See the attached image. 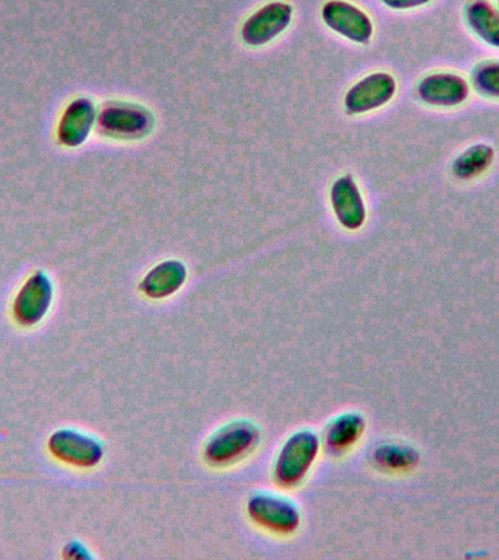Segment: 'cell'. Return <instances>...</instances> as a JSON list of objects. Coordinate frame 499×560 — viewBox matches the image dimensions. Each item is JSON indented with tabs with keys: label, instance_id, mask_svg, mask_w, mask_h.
<instances>
[{
	"label": "cell",
	"instance_id": "cell-1",
	"mask_svg": "<svg viewBox=\"0 0 499 560\" xmlns=\"http://www.w3.org/2000/svg\"><path fill=\"white\" fill-rule=\"evenodd\" d=\"M262 440V429L248 419L231 420L212 433L204 446V458L213 467H228L248 457Z\"/></svg>",
	"mask_w": 499,
	"mask_h": 560
},
{
	"label": "cell",
	"instance_id": "cell-2",
	"mask_svg": "<svg viewBox=\"0 0 499 560\" xmlns=\"http://www.w3.org/2000/svg\"><path fill=\"white\" fill-rule=\"evenodd\" d=\"M320 453V438L311 429L293 432L280 446L274 464V479L280 488L301 485Z\"/></svg>",
	"mask_w": 499,
	"mask_h": 560
},
{
	"label": "cell",
	"instance_id": "cell-3",
	"mask_svg": "<svg viewBox=\"0 0 499 560\" xmlns=\"http://www.w3.org/2000/svg\"><path fill=\"white\" fill-rule=\"evenodd\" d=\"M247 512L254 524L279 536H288L300 528V508L283 494L265 492V490L254 493L248 499Z\"/></svg>",
	"mask_w": 499,
	"mask_h": 560
},
{
	"label": "cell",
	"instance_id": "cell-4",
	"mask_svg": "<svg viewBox=\"0 0 499 560\" xmlns=\"http://www.w3.org/2000/svg\"><path fill=\"white\" fill-rule=\"evenodd\" d=\"M96 127L112 139L134 140L143 138L152 129V116L147 108L130 103H107L98 112Z\"/></svg>",
	"mask_w": 499,
	"mask_h": 560
},
{
	"label": "cell",
	"instance_id": "cell-5",
	"mask_svg": "<svg viewBox=\"0 0 499 560\" xmlns=\"http://www.w3.org/2000/svg\"><path fill=\"white\" fill-rule=\"evenodd\" d=\"M55 300V284L46 271L37 270L25 280L15 300L12 314L22 327H34L42 323Z\"/></svg>",
	"mask_w": 499,
	"mask_h": 560
},
{
	"label": "cell",
	"instance_id": "cell-6",
	"mask_svg": "<svg viewBox=\"0 0 499 560\" xmlns=\"http://www.w3.org/2000/svg\"><path fill=\"white\" fill-rule=\"evenodd\" d=\"M48 450L53 457L69 466L91 468L104 458V445L98 438L78 429H59L48 438Z\"/></svg>",
	"mask_w": 499,
	"mask_h": 560
},
{
	"label": "cell",
	"instance_id": "cell-7",
	"mask_svg": "<svg viewBox=\"0 0 499 560\" xmlns=\"http://www.w3.org/2000/svg\"><path fill=\"white\" fill-rule=\"evenodd\" d=\"M292 13L293 9L289 3H267L244 22L241 37L248 46H265L288 28L292 21Z\"/></svg>",
	"mask_w": 499,
	"mask_h": 560
},
{
	"label": "cell",
	"instance_id": "cell-8",
	"mask_svg": "<svg viewBox=\"0 0 499 560\" xmlns=\"http://www.w3.org/2000/svg\"><path fill=\"white\" fill-rule=\"evenodd\" d=\"M396 79L387 72L368 74L355 83L345 96V108L349 114L374 112L390 103L396 94Z\"/></svg>",
	"mask_w": 499,
	"mask_h": 560
},
{
	"label": "cell",
	"instance_id": "cell-9",
	"mask_svg": "<svg viewBox=\"0 0 499 560\" xmlns=\"http://www.w3.org/2000/svg\"><path fill=\"white\" fill-rule=\"evenodd\" d=\"M322 16L328 28L353 43L367 44L374 33L371 18L345 0H328L322 9Z\"/></svg>",
	"mask_w": 499,
	"mask_h": 560
},
{
	"label": "cell",
	"instance_id": "cell-10",
	"mask_svg": "<svg viewBox=\"0 0 499 560\" xmlns=\"http://www.w3.org/2000/svg\"><path fill=\"white\" fill-rule=\"evenodd\" d=\"M98 109L90 98L79 96L66 105L57 126V140L66 148H79L90 138Z\"/></svg>",
	"mask_w": 499,
	"mask_h": 560
},
{
	"label": "cell",
	"instance_id": "cell-11",
	"mask_svg": "<svg viewBox=\"0 0 499 560\" xmlns=\"http://www.w3.org/2000/svg\"><path fill=\"white\" fill-rule=\"evenodd\" d=\"M418 95L420 101L432 107H459L471 95V85L457 73L433 72L419 82Z\"/></svg>",
	"mask_w": 499,
	"mask_h": 560
},
{
	"label": "cell",
	"instance_id": "cell-12",
	"mask_svg": "<svg viewBox=\"0 0 499 560\" xmlns=\"http://www.w3.org/2000/svg\"><path fill=\"white\" fill-rule=\"evenodd\" d=\"M330 200L337 221L346 230H359L365 223V203L352 175H344L336 179L332 187Z\"/></svg>",
	"mask_w": 499,
	"mask_h": 560
},
{
	"label": "cell",
	"instance_id": "cell-13",
	"mask_svg": "<svg viewBox=\"0 0 499 560\" xmlns=\"http://www.w3.org/2000/svg\"><path fill=\"white\" fill-rule=\"evenodd\" d=\"M187 269L182 261L169 260L153 267L139 284L140 292L152 300L174 295L186 283Z\"/></svg>",
	"mask_w": 499,
	"mask_h": 560
},
{
	"label": "cell",
	"instance_id": "cell-14",
	"mask_svg": "<svg viewBox=\"0 0 499 560\" xmlns=\"http://www.w3.org/2000/svg\"><path fill=\"white\" fill-rule=\"evenodd\" d=\"M365 428V418L357 411L336 416L328 422L326 431H324V445L332 454H345L361 440Z\"/></svg>",
	"mask_w": 499,
	"mask_h": 560
},
{
	"label": "cell",
	"instance_id": "cell-15",
	"mask_svg": "<svg viewBox=\"0 0 499 560\" xmlns=\"http://www.w3.org/2000/svg\"><path fill=\"white\" fill-rule=\"evenodd\" d=\"M467 26L481 42L499 48V8L488 0H472L466 7Z\"/></svg>",
	"mask_w": 499,
	"mask_h": 560
},
{
	"label": "cell",
	"instance_id": "cell-16",
	"mask_svg": "<svg viewBox=\"0 0 499 560\" xmlns=\"http://www.w3.org/2000/svg\"><path fill=\"white\" fill-rule=\"evenodd\" d=\"M419 462V451L405 442H383L372 453L374 466L387 472L414 470Z\"/></svg>",
	"mask_w": 499,
	"mask_h": 560
},
{
	"label": "cell",
	"instance_id": "cell-17",
	"mask_svg": "<svg viewBox=\"0 0 499 560\" xmlns=\"http://www.w3.org/2000/svg\"><path fill=\"white\" fill-rule=\"evenodd\" d=\"M495 151L492 147L486 143H476L467 148L466 151L460 153L455 158L453 164V174L455 178L468 182L476 177H480L492 165Z\"/></svg>",
	"mask_w": 499,
	"mask_h": 560
},
{
	"label": "cell",
	"instance_id": "cell-18",
	"mask_svg": "<svg viewBox=\"0 0 499 560\" xmlns=\"http://www.w3.org/2000/svg\"><path fill=\"white\" fill-rule=\"evenodd\" d=\"M472 86L480 95L499 100V60H485L472 72Z\"/></svg>",
	"mask_w": 499,
	"mask_h": 560
},
{
	"label": "cell",
	"instance_id": "cell-19",
	"mask_svg": "<svg viewBox=\"0 0 499 560\" xmlns=\"http://www.w3.org/2000/svg\"><path fill=\"white\" fill-rule=\"evenodd\" d=\"M385 7L396 11H409V9L422 8L432 0H381Z\"/></svg>",
	"mask_w": 499,
	"mask_h": 560
},
{
	"label": "cell",
	"instance_id": "cell-20",
	"mask_svg": "<svg viewBox=\"0 0 499 560\" xmlns=\"http://www.w3.org/2000/svg\"><path fill=\"white\" fill-rule=\"evenodd\" d=\"M65 558L70 559H88L91 558L90 550L83 546L81 541L69 542L63 549Z\"/></svg>",
	"mask_w": 499,
	"mask_h": 560
},
{
	"label": "cell",
	"instance_id": "cell-21",
	"mask_svg": "<svg viewBox=\"0 0 499 560\" xmlns=\"http://www.w3.org/2000/svg\"><path fill=\"white\" fill-rule=\"evenodd\" d=\"M498 8H499V0H498Z\"/></svg>",
	"mask_w": 499,
	"mask_h": 560
}]
</instances>
